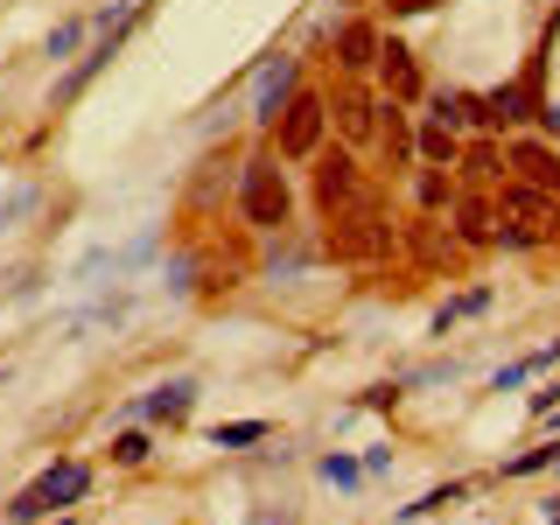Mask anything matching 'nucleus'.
<instances>
[{"label":"nucleus","mask_w":560,"mask_h":525,"mask_svg":"<svg viewBox=\"0 0 560 525\" xmlns=\"http://www.w3.org/2000/svg\"><path fill=\"white\" fill-rule=\"evenodd\" d=\"M560 463V442H539V448H525V455H512V463L498 469L504 483H518V477H539V469H553Z\"/></svg>","instance_id":"nucleus-21"},{"label":"nucleus","mask_w":560,"mask_h":525,"mask_svg":"<svg viewBox=\"0 0 560 525\" xmlns=\"http://www.w3.org/2000/svg\"><path fill=\"white\" fill-rule=\"evenodd\" d=\"M148 455H154V442H148L140 428H119V434H113V463H119V469H140Z\"/></svg>","instance_id":"nucleus-23"},{"label":"nucleus","mask_w":560,"mask_h":525,"mask_svg":"<svg viewBox=\"0 0 560 525\" xmlns=\"http://www.w3.org/2000/svg\"><path fill=\"white\" fill-rule=\"evenodd\" d=\"M490 308V288H469V294H455L448 308H434V323H428V337H448L455 323H463V315H483Z\"/></svg>","instance_id":"nucleus-20"},{"label":"nucleus","mask_w":560,"mask_h":525,"mask_svg":"<svg viewBox=\"0 0 560 525\" xmlns=\"http://www.w3.org/2000/svg\"><path fill=\"white\" fill-rule=\"evenodd\" d=\"M539 525H560V490H553L547 504H539Z\"/></svg>","instance_id":"nucleus-27"},{"label":"nucleus","mask_w":560,"mask_h":525,"mask_svg":"<svg viewBox=\"0 0 560 525\" xmlns=\"http://www.w3.org/2000/svg\"><path fill=\"white\" fill-rule=\"evenodd\" d=\"M455 232L463 245H498V197H455Z\"/></svg>","instance_id":"nucleus-15"},{"label":"nucleus","mask_w":560,"mask_h":525,"mask_svg":"<svg viewBox=\"0 0 560 525\" xmlns=\"http://www.w3.org/2000/svg\"><path fill=\"white\" fill-rule=\"evenodd\" d=\"M189 407H197V378H162L154 393H140L127 413H148L154 428H183V420H189Z\"/></svg>","instance_id":"nucleus-11"},{"label":"nucleus","mask_w":560,"mask_h":525,"mask_svg":"<svg viewBox=\"0 0 560 525\" xmlns=\"http://www.w3.org/2000/svg\"><path fill=\"white\" fill-rule=\"evenodd\" d=\"M238 218L253 224V232H267V238L294 224V189H288L280 154H253V162L238 168Z\"/></svg>","instance_id":"nucleus-3"},{"label":"nucleus","mask_w":560,"mask_h":525,"mask_svg":"<svg viewBox=\"0 0 560 525\" xmlns=\"http://www.w3.org/2000/svg\"><path fill=\"white\" fill-rule=\"evenodd\" d=\"M428 105H434L428 119H442L448 133H469V127L483 133V92H463V84H448V92H434Z\"/></svg>","instance_id":"nucleus-14"},{"label":"nucleus","mask_w":560,"mask_h":525,"mask_svg":"<svg viewBox=\"0 0 560 525\" xmlns=\"http://www.w3.org/2000/svg\"><path fill=\"white\" fill-rule=\"evenodd\" d=\"M455 168H463V183H477V189H498V183H504V148H498V133H477V140H463Z\"/></svg>","instance_id":"nucleus-12"},{"label":"nucleus","mask_w":560,"mask_h":525,"mask_svg":"<svg viewBox=\"0 0 560 525\" xmlns=\"http://www.w3.org/2000/svg\"><path fill=\"white\" fill-rule=\"evenodd\" d=\"M463 498H469V483H434L428 498H420V504H407V512H399L393 525H407V518H428V512H448V504H463Z\"/></svg>","instance_id":"nucleus-22"},{"label":"nucleus","mask_w":560,"mask_h":525,"mask_svg":"<svg viewBox=\"0 0 560 525\" xmlns=\"http://www.w3.org/2000/svg\"><path fill=\"white\" fill-rule=\"evenodd\" d=\"M329 127H343L350 140H372V133H378V98L350 84V92H337V98H329Z\"/></svg>","instance_id":"nucleus-13"},{"label":"nucleus","mask_w":560,"mask_h":525,"mask_svg":"<svg viewBox=\"0 0 560 525\" xmlns=\"http://www.w3.org/2000/svg\"><path fill=\"white\" fill-rule=\"evenodd\" d=\"M413 154L428 168H455V154H463V133H448L442 119H428V127H420V140H413Z\"/></svg>","instance_id":"nucleus-17"},{"label":"nucleus","mask_w":560,"mask_h":525,"mask_svg":"<svg viewBox=\"0 0 560 525\" xmlns=\"http://www.w3.org/2000/svg\"><path fill=\"white\" fill-rule=\"evenodd\" d=\"M140 14H148V0H119V14H105V28H98V43H92V49H84V57H78V63H70V70H63V78H57V92H49V105H57V113H63V105H70V98H84V84H92V78H98V70H105V63H113V57H119V49H127V28L140 22Z\"/></svg>","instance_id":"nucleus-6"},{"label":"nucleus","mask_w":560,"mask_h":525,"mask_svg":"<svg viewBox=\"0 0 560 525\" xmlns=\"http://www.w3.org/2000/svg\"><path fill=\"white\" fill-rule=\"evenodd\" d=\"M84 498H92V463L63 455V463H49L35 483H22L8 498V525H43V518H57V512H70V504H84Z\"/></svg>","instance_id":"nucleus-2"},{"label":"nucleus","mask_w":560,"mask_h":525,"mask_svg":"<svg viewBox=\"0 0 560 525\" xmlns=\"http://www.w3.org/2000/svg\"><path fill=\"white\" fill-rule=\"evenodd\" d=\"M57 525H78V518H70V512H63V518H57Z\"/></svg>","instance_id":"nucleus-29"},{"label":"nucleus","mask_w":560,"mask_h":525,"mask_svg":"<svg viewBox=\"0 0 560 525\" xmlns=\"http://www.w3.org/2000/svg\"><path fill=\"white\" fill-rule=\"evenodd\" d=\"M329 35H337V63H343V78H372V70H378V49H385L378 22L350 14V22H337Z\"/></svg>","instance_id":"nucleus-10"},{"label":"nucleus","mask_w":560,"mask_h":525,"mask_svg":"<svg viewBox=\"0 0 560 525\" xmlns=\"http://www.w3.org/2000/svg\"><path fill=\"white\" fill-rule=\"evenodd\" d=\"M504 162H512V183H533V189H547V197H560V148L553 140L518 133L512 148H504Z\"/></svg>","instance_id":"nucleus-8"},{"label":"nucleus","mask_w":560,"mask_h":525,"mask_svg":"<svg viewBox=\"0 0 560 525\" xmlns=\"http://www.w3.org/2000/svg\"><path fill=\"white\" fill-rule=\"evenodd\" d=\"M273 434V420H218L210 428V448H253V442H267Z\"/></svg>","instance_id":"nucleus-19"},{"label":"nucleus","mask_w":560,"mask_h":525,"mask_svg":"<svg viewBox=\"0 0 560 525\" xmlns=\"http://www.w3.org/2000/svg\"><path fill=\"white\" fill-rule=\"evenodd\" d=\"M553 469H560V463H553Z\"/></svg>","instance_id":"nucleus-30"},{"label":"nucleus","mask_w":560,"mask_h":525,"mask_svg":"<svg viewBox=\"0 0 560 525\" xmlns=\"http://www.w3.org/2000/svg\"><path fill=\"white\" fill-rule=\"evenodd\" d=\"M547 364H560V337L547 343V350H533V358H518V364H504L498 378H490V393H512V385H525V378H539Z\"/></svg>","instance_id":"nucleus-18"},{"label":"nucleus","mask_w":560,"mask_h":525,"mask_svg":"<svg viewBox=\"0 0 560 525\" xmlns=\"http://www.w3.org/2000/svg\"><path fill=\"white\" fill-rule=\"evenodd\" d=\"M385 8H393V22H413V14H434L442 0H385Z\"/></svg>","instance_id":"nucleus-26"},{"label":"nucleus","mask_w":560,"mask_h":525,"mask_svg":"<svg viewBox=\"0 0 560 525\" xmlns=\"http://www.w3.org/2000/svg\"><path fill=\"white\" fill-rule=\"evenodd\" d=\"M78 43H84V22H63V28H49L43 57H49V63H63V57H70V49H78Z\"/></svg>","instance_id":"nucleus-24"},{"label":"nucleus","mask_w":560,"mask_h":525,"mask_svg":"<svg viewBox=\"0 0 560 525\" xmlns=\"http://www.w3.org/2000/svg\"><path fill=\"white\" fill-rule=\"evenodd\" d=\"M259 525H302V518H294V512H267V518H259Z\"/></svg>","instance_id":"nucleus-28"},{"label":"nucleus","mask_w":560,"mask_h":525,"mask_svg":"<svg viewBox=\"0 0 560 525\" xmlns=\"http://www.w3.org/2000/svg\"><path fill=\"white\" fill-rule=\"evenodd\" d=\"M323 133H329V98L315 92V84H302L273 119V154L280 162H315V154H323Z\"/></svg>","instance_id":"nucleus-5"},{"label":"nucleus","mask_w":560,"mask_h":525,"mask_svg":"<svg viewBox=\"0 0 560 525\" xmlns=\"http://www.w3.org/2000/svg\"><path fill=\"white\" fill-rule=\"evenodd\" d=\"M378 98H399V105H413V98H428V78H420V57L407 43H385L378 49Z\"/></svg>","instance_id":"nucleus-9"},{"label":"nucleus","mask_w":560,"mask_h":525,"mask_svg":"<svg viewBox=\"0 0 560 525\" xmlns=\"http://www.w3.org/2000/svg\"><path fill=\"white\" fill-rule=\"evenodd\" d=\"M539 105H547V43L533 49V63H525L512 84H490L483 92V133L525 127V119H539Z\"/></svg>","instance_id":"nucleus-4"},{"label":"nucleus","mask_w":560,"mask_h":525,"mask_svg":"<svg viewBox=\"0 0 560 525\" xmlns=\"http://www.w3.org/2000/svg\"><path fill=\"white\" fill-rule=\"evenodd\" d=\"M498 245L504 253H539V245H560V197L533 183H498Z\"/></svg>","instance_id":"nucleus-1"},{"label":"nucleus","mask_w":560,"mask_h":525,"mask_svg":"<svg viewBox=\"0 0 560 525\" xmlns=\"http://www.w3.org/2000/svg\"><path fill=\"white\" fill-rule=\"evenodd\" d=\"M294 92H302V57L273 49V57H267V70H259V92H253V127H259V133H273L280 105H288Z\"/></svg>","instance_id":"nucleus-7"},{"label":"nucleus","mask_w":560,"mask_h":525,"mask_svg":"<svg viewBox=\"0 0 560 525\" xmlns=\"http://www.w3.org/2000/svg\"><path fill=\"white\" fill-rule=\"evenodd\" d=\"M378 140L393 154V168H413V127H407V105L399 98H378Z\"/></svg>","instance_id":"nucleus-16"},{"label":"nucleus","mask_w":560,"mask_h":525,"mask_svg":"<svg viewBox=\"0 0 560 525\" xmlns=\"http://www.w3.org/2000/svg\"><path fill=\"white\" fill-rule=\"evenodd\" d=\"M315 469H323V483H364V463H350V455H323V463H315Z\"/></svg>","instance_id":"nucleus-25"}]
</instances>
